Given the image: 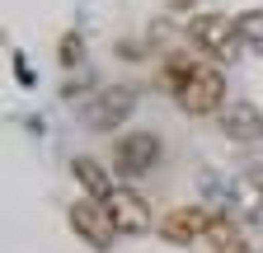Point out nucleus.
<instances>
[{
	"label": "nucleus",
	"mask_w": 263,
	"mask_h": 253,
	"mask_svg": "<svg viewBox=\"0 0 263 253\" xmlns=\"http://www.w3.org/2000/svg\"><path fill=\"white\" fill-rule=\"evenodd\" d=\"M188 33H193V43L202 47V52H212V56H221V61H230V56H235V47H240V28H235V19H230V14H193Z\"/></svg>",
	"instance_id": "obj_2"
},
{
	"label": "nucleus",
	"mask_w": 263,
	"mask_h": 253,
	"mask_svg": "<svg viewBox=\"0 0 263 253\" xmlns=\"http://www.w3.org/2000/svg\"><path fill=\"white\" fill-rule=\"evenodd\" d=\"M104 206H108V216H113L118 235L137 239V235H146V230H151V206H146V197H141V193H132V187H113Z\"/></svg>",
	"instance_id": "obj_5"
},
{
	"label": "nucleus",
	"mask_w": 263,
	"mask_h": 253,
	"mask_svg": "<svg viewBox=\"0 0 263 253\" xmlns=\"http://www.w3.org/2000/svg\"><path fill=\"white\" fill-rule=\"evenodd\" d=\"M207 225H212V216L202 206H174L160 220V235L170 244H193V239H207Z\"/></svg>",
	"instance_id": "obj_7"
},
{
	"label": "nucleus",
	"mask_w": 263,
	"mask_h": 253,
	"mask_svg": "<svg viewBox=\"0 0 263 253\" xmlns=\"http://www.w3.org/2000/svg\"><path fill=\"white\" fill-rule=\"evenodd\" d=\"M216 253H249V248H245V244H240V239H235V244H221V248H216Z\"/></svg>",
	"instance_id": "obj_15"
},
{
	"label": "nucleus",
	"mask_w": 263,
	"mask_h": 253,
	"mask_svg": "<svg viewBox=\"0 0 263 253\" xmlns=\"http://www.w3.org/2000/svg\"><path fill=\"white\" fill-rule=\"evenodd\" d=\"M235 28H240V43H245V47L263 52V10H245V14L235 19Z\"/></svg>",
	"instance_id": "obj_11"
},
{
	"label": "nucleus",
	"mask_w": 263,
	"mask_h": 253,
	"mask_svg": "<svg viewBox=\"0 0 263 253\" xmlns=\"http://www.w3.org/2000/svg\"><path fill=\"white\" fill-rule=\"evenodd\" d=\"M80 61V33H66L61 38V66H76Z\"/></svg>",
	"instance_id": "obj_13"
},
{
	"label": "nucleus",
	"mask_w": 263,
	"mask_h": 253,
	"mask_svg": "<svg viewBox=\"0 0 263 253\" xmlns=\"http://www.w3.org/2000/svg\"><path fill=\"white\" fill-rule=\"evenodd\" d=\"M202 193H212V202H230V187L216 174H202Z\"/></svg>",
	"instance_id": "obj_14"
},
{
	"label": "nucleus",
	"mask_w": 263,
	"mask_h": 253,
	"mask_svg": "<svg viewBox=\"0 0 263 253\" xmlns=\"http://www.w3.org/2000/svg\"><path fill=\"white\" fill-rule=\"evenodd\" d=\"M164 85H170V94L188 108V113H216L226 103V75L216 66H207V61L197 56H170V66H164Z\"/></svg>",
	"instance_id": "obj_1"
},
{
	"label": "nucleus",
	"mask_w": 263,
	"mask_h": 253,
	"mask_svg": "<svg viewBox=\"0 0 263 253\" xmlns=\"http://www.w3.org/2000/svg\"><path fill=\"white\" fill-rule=\"evenodd\" d=\"M71 230L89 244V248H113V239H118V225H113V216H108V206L104 202H76L71 206Z\"/></svg>",
	"instance_id": "obj_3"
},
{
	"label": "nucleus",
	"mask_w": 263,
	"mask_h": 253,
	"mask_svg": "<svg viewBox=\"0 0 263 253\" xmlns=\"http://www.w3.org/2000/svg\"><path fill=\"white\" fill-rule=\"evenodd\" d=\"M132 108H137V89L113 85V89H104V94L85 108V117H89L94 132H108V126H122V117H132Z\"/></svg>",
	"instance_id": "obj_6"
},
{
	"label": "nucleus",
	"mask_w": 263,
	"mask_h": 253,
	"mask_svg": "<svg viewBox=\"0 0 263 253\" xmlns=\"http://www.w3.org/2000/svg\"><path fill=\"white\" fill-rule=\"evenodd\" d=\"M230 206H235L240 220H263V174L249 169L230 183Z\"/></svg>",
	"instance_id": "obj_9"
},
{
	"label": "nucleus",
	"mask_w": 263,
	"mask_h": 253,
	"mask_svg": "<svg viewBox=\"0 0 263 253\" xmlns=\"http://www.w3.org/2000/svg\"><path fill=\"white\" fill-rule=\"evenodd\" d=\"M221 132L230 141H240V145H254V141H263V113L249 99H235V103L221 113Z\"/></svg>",
	"instance_id": "obj_8"
},
{
	"label": "nucleus",
	"mask_w": 263,
	"mask_h": 253,
	"mask_svg": "<svg viewBox=\"0 0 263 253\" xmlns=\"http://www.w3.org/2000/svg\"><path fill=\"white\" fill-rule=\"evenodd\" d=\"M71 174H76V183L85 187V197H89V202H108L113 183H108V174L99 169L94 160H76V164H71Z\"/></svg>",
	"instance_id": "obj_10"
},
{
	"label": "nucleus",
	"mask_w": 263,
	"mask_h": 253,
	"mask_svg": "<svg viewBox=\"0 0 263 253\" xmlns=\"http://www.w3.org/2000/svg\"><path fill=\"white\" fill-rule=\"evenodd\" d=\"M207 244H212V248L235 244V220H230V216H212V225H207Z\"/></svg>",
	"instance_id": "obj_12"
},
{
	"label": "nucleus",
	"mask_w": 263,
	"mask_h": 253,
	"mask_svg": "<svg viewBox=\"0 0 263 253\" xmlns=\"http://www.w3.org/2000/svg\"><path fill=\"white\" fill-rule=\"evenodd\" d=\"M155 160H160V136H155V132H127V136L113 145V164H118V174H127V178H141Z\"/></svg>",
	"instance_id": "obj_4"
}]
</instances>
